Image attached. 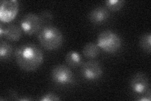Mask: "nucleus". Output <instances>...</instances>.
<instances>
[{
  "mask_svg": "<svg viewBox=\"0 0 151 101\" xmlns=\"http://www.w3.org/2000/svg\"><path fill=\"white\" fill-rule=\"evenodd\" d=\"M13 53V48L9 43L2 41L0 43V58L1 61L10 59Z\"/></svg>",
  "mask_w": 151,
  "mask_h": 101,
  "instance_id": "ddd939ff",
  "label": "nucleus"
},
{
  "mask_svg": "<svg viewBox=\"0 0 151 101\" xmlns=\"http://www.w3.org/2000/svg\"><path fill=\"white\" fill-rule=\"evenodd\" d=\"M0 20L1 22L12 21L17 15L19 4L17 0H2L0 3Z\"/></svg>",
  "mask_w": 151,
  "mask_h": 101,
  "instance_id": "0eeeda50",
  "label": "nucleus"
},
{
  "mask_svg": "<svg viewBox=\"0 0 151 101\" xmlns=\"http://www.w3.org/2000/svg\"><path fill=\"white\" fill-rule=\"evenodd\" d=\"M65 62L70 68H76L83 65V58L79 52L70 51L68 52L65 57Z\"/></svg>",
  "mask_w": 151,
  "mask_h": 101,
  "instance_id": "9b49d317",
  "label": "nucleus"
},
{
  "mask_svg": "<svg viewBox=\"0 0 151 101\" xmlns=\"http://www.w3.org/2000/svg\"><path fill=\"white\" fill-rule=\"evenodd\" d=\"M125 1L124 0H108L105 1L107 8L112 12L119 11L124 6Z\"/></svg>",
  "mask_w": 151,
  "mask_h": 101,
  "instance_id": "2eb2a0df",
  "label": "nucleus"
},
{
  "mask_svg": "<svg viewBox=\"0 0 151 101\" xmlns=\"http://www.w3.org/2000/svg\"><path fill=\"white\" fill-rule=\"evenodd\" d=\"M22 28L15 24H10L4 28V36L9 41L17 42L22 37Z\"/></svg>",
  "mask_w": 151,
  "mask_h": 101,
  "instance_id": "9d476101",
  "label": "nucleus"
},
{
  "mask_svg": "<svg viewBox=\"0 0 151 101\" xmlns=\"http://www.w3.org/2000/svg\"><path fill=\"white\" fill-rule=\"evenodd\" d=\"M122 41L120 36L110 30L101 32L97 39V45L108 53H115L122 47Z\"/></svg>",
  "mask_w": 151,
  "mask_h": 101,
  "instance_id": "7ed1b4c3",
  "label": "nucleus"
},
{
  "mask_svg": "<svg viewBox=\"0 0 151 101\" xmlns=\"http://www.w3.org/2000/svg\"><path fill=\"white\" fill-rule=\"evenodd\" d=\"M22 30L28 36H32L38 32L42 27L39 15L33 13L25 14L20 21Z\"/></svg>",
  "mask_w": 151,
  "mask_h": 101,
  "instance_id": "39448f33",
  "label": "nucleus"
},
{
  "mask_svg": "<svg viewBox=\"0 0 151 101\" xmlns=\"http://www.w3.org/2000/svg\"><path fill=\"white\" fill-rule=\"evenodd\" d=\"M38 39L41 46L49 51L58 49L63 43V35L55 27L49 25L44 27L39 31Z\"/></svg>",
  "mask_w": 151,
  "mask_h": 101,
  "instance_id": "f03ea898",
  "label": "nucleus"
},
{
  "mask_svg": "<svg viewBox=\"0 0 151 101\" xmlns=\"http://www.w3.org/2000/svg\"><path fill=\"white\" fill-rule=\"evenodd\" d=\"M130 87L135 94H150L149 78L142 72H138L132 76L130 81Z\"/></svg>",
  "mask_w": 151,
  "mask_h": 101,
  "instance_id": "423d86ee",
  "label": "nucleus"
},
{
  "mask_svg": "<svg viewBox=\"0 0 151 101\" xmlns=\"http://www.w3.org/2000/svg\"><path fill=\"white\" fill-rule=\"evenodd\" d=\"M81 75L83 78L88 80H96L101 77L103 68L97 61H88L82 65Z\"/></svg>",
  "mask_w": 151,
  "mask_h": 101,
  "instance_id": "6e6552de",
  "label": "nucleus"
},
{
  "mask_svg": "<svg viewBox=\"0 0 151 101\" xmlns=\"http://www.w3.org/2000/svg\"><path fill=\"white\" fill-rule=\"evenodd\" d=\"M4 28H3V24L1 23L0 24V36H1V37H2L4 35Z\"/></svg>",
  "mask_w": 151,
  "mask_h": 101,
  "instance_id": "a211bd4d",
  "label": "nucleus"
},
{
  "mask_svg": "<svg viewBox=\"0 0 151 101\" xmlns=\"http://www.w3.org/2000/svg\"><path fill=\"white\" fill-rule=\"evenodd\" d=\"M100 52V48L94 42H89L84 46L83 53L84 56L88 58H94L97 57Z\"/></svg>",
  "mask_w": 151,
  "mask_h": 101,
  "instance_id": "f8f14e48",
  "label": "nucleus"
},
{
  "mask_svg": "<svg viewBox=\"0 0 151 101\" xmlns=\"http://www.w3.org/2000/svg\"><path fill=\"white\" fill-rule=\"evenodd\" d=\"M150 41H151V33L150 32L145 33L144 34H143L141 36L139 41V44L140 47H142V49L149 54L150 53V50H151Z\"/></svg>",
  "mask_w": 151,
  "mask_h": 101,
  "instance_id": "4468645a",
  "label": "nucleus"
},
{
  "mask_svg": "<svg viewBox=\"0 0 151 101\" xmlns=\"http://www.w3.org/2000/svg\"><path fill=\"white\" fill-rule=\"evenodd\" d=\"M52 79L59 85L71 84L74 81V75L68 66L59 65L55 66L51 72Z\"/></svg>",
  "mask_w": 151,
  "mask_h": 101,
  "instance_id": "20e7f679",
  "label": "nucleus"
},
{
  "mask_svg": "<svg viewBox=\"0 0 151 101\" xmlns=\"http://www.w3.org/2000/svg\"><path fill=\"white\" fill-rule=\"evenodd\" d=\"M39 17L40 18L42 26H44L43 27L50 25L53 17L52 15V13L50 12L47 10L42 12L39 14Z\"/></svg>",
  "mask_w": 151,
  "mask_h": 101,
  "instance_id": "dca6fc26",
  "label": "nucleus"
},
{
  "mask_svg": "<svg viewBox=\"0 0 151 101\" xmlns=\"http://www.w3.org/2000/svg\"><path fill=\"white\" fill-rule=\"evenodd\" d=\"M60 100V99L59 97V96L53 93H47L40 99V100L41 101H55Z\"/></svg>",
  "mask_w": 151,
  "mask_h": 101,
  "instance_id": "f3484780",
  "label": "nucleus"
},
{
  "mask_svg": "<svg viewBox=\"0 0 151 101\" xmlns=\"http://www.w3.org/2000/svg\"><path fill=\"white\" fill-rule=\"evenodd\" d=\"M18 65L26 71L37 70L44 61V54L39 47L33 43H27L19 46L15 51Z\"/></svg>",
  "mask_w": 151,
  "mask_h": 101,
  "instance_id": "f257e3e1",
  "label": "nucleus"
},
{
  "mask_svg": "<svg viewBox=\"0 0 151 101\" xmlns=\"http://www.w3.org/2000/svg\"><path fill=\"white\" fill-rule=\"evenodd\" d=\"M110 17L107 8L98 7L93 9L88 15L89 20L94 24H101L105 22Z\"/></svg>",
  "mask_w": 151,
  "mask_h": 101,
  "instance_id": "1a4fd4ad",
  "label": "nucleus"
}]
</instances>
